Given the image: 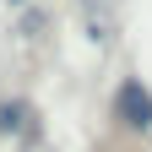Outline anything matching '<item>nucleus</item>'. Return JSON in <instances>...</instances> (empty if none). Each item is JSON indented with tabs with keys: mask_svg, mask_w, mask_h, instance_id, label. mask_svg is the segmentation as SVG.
Masks as SVG:
<instances>
[{
	"mask_svg": "<svg viewBox=\"0 0 152 152\" xmlns=\"http://www.w3.org/2000/svg\"><path fill=\"white\" fill-rule=\"evenodd\" d=\"M114 120L125 130H152V92L141 87V76H125L114 92Z\"/></svg>",
	"mask_w": 152,
	"mask_h": 152,
	"instance_id": "1",
	"label": "nucleus"
},
{
	"mask_svg": "<svg viewBox=\"0 0 152 152\" xmlns=\"http://www.w3.org/2000/svg\"><path fill=\"white\" fill-rule=\"evenodd\" d=\"M22 125V103H0V130H16Z\"/></svg>",
	"mask_w": 152,
	"mask_h": 152,
	"instance_id": "2",
	"label": "nucleus"
}]
</instances>
